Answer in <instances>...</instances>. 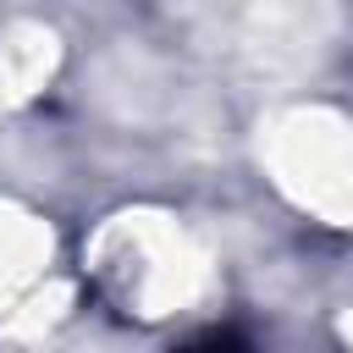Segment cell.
<instances>
[{"mask_svg":"<svg viewBox=\"0 0 353 353\" xmlns=\"http://www.w3.org/2000/svg\"><path fill=\"white\" fill-rule=\"evenodd\" d=\"M171 353H254V342H248L237 325H210V331L188 336V342L171 347Z\"/></svg>","mask_w":353,"mask_h":353,"instance_id":"cell-1","label":"cell"}]
</instances>
